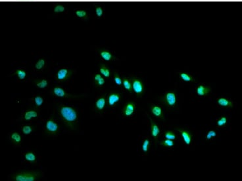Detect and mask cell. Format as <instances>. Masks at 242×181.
<instances>
[{
    "instance_id": "27",
    "label": "cell",
    "mask_w": 242,
    "mask_h": 181,
    "mask_svg": "<svg viewBox=\"0 0 242 181\" xmlns=\"http://www.w3.org/2000/svg\"><path fill=\"white\" fill-rule=\"evenodd\" d=\"M160 145L161 146H163L165 148H172L175 145V143L173 141H172V140L165 139L160 142Z\"/></svg>"
},
{
    "instance_id": "6",
    "label": "cell",
    "mask_w": 242,
    "mask_h": 181,
    "mask_svg": "<svg viewBox=\"0 0 242 181\" xmlns=\"http://www.w3.org/2000/svg\"><path fill=\"white\" fill-rule=\"evenodd\" d=\"M45 130L48 134L54 135V134H56L57 133L59 132L60 130V126L55 120L52 119H49L45 122Z\"/></svg>"
},
{
    "instance_id": "11",
    "label": "cell",
    "mask_w": 242,
    "mask_h": 181,
    "mask_svg": "<svg viewBox=\"0 0 242 181\" xmlns=\"http://www.w3.org/2000/svg\"><path fill=\"white\" fill-rule=\"evenodd\" d=\"M149 111L151 113V115L155 117L163 119H164V113L162 109H161L159 106H156V105L153 104L149 109Z\"/></svg>"
},
{
    "instance_id": "9",
    "label": "cell",
    "mask_w": 242,
    "mask_h": 181,
    "mask_svg": "<svg viewBox=\"0 0 242 181\" xmlns=\"http://www.w3.org/2000/svg\"><path fill=\"white\" fill-rule=\"evenodd\" d=\"M177 130L180 132L181 136L183 139L184 142L186 145H189L192 142V134L189 131L186 129H182V128H177Z\"/></svg>"
},
{
    "instance_id": "2",
    "label": "cell",
    "mask_w": 242,
    "mask_h": 181,
    "mask_svg": "<svg viewBox=\"0 0 242 181\" xmlns=\"http://www.w3.org/2000/svg\"><path fill=\"white\" fill-rule=\"evenodd\" d=\"M42 177V173L39 171L25 170L15 173L11 176L13 181H36Z\"/></svg>"
},
{
    "instance_id": "28",
    "label": "cell",
    "mask_w": 242,
    "mask_h": 181,
    "mask_svg": "<svg viewBox=\"0 0 242 181\" xmlns=\"http://www.w3.org/2000/svg\"><path fill=\"white\" fill-rule=\"evenodd\" d=\"M34 131V127L29 125H25L22 127V132L25 135H29Z\"/></svg>"
},
{
    "instance_id": "26",
    "label": "cell",
    "mask_w": 242,
    "mask_h": 181,
    "mask_svg": "<svg viewBox=\"0 0 242 181\" xmlns=\"http://www.w3.org/2000/svg\"><path fill=\"white\" fill-rule=\"evenodd\" d=\"M149 147H150V141L148 138H146L143 140V141L142 144V150L143 153H147Z\"/></svg>"
},
{
    "instance_id": "4",
    "label": "cell",
    "mask_w": 242,
    "mask_h": 181,
    "mask_svg": "<svg viewBox=\"0 0 242 181\" xmlns=\"http://www.w3.org/2000/svg\"><path fill=\"white\" fill-rule=\"evenodd\" d=\"M132 90L134 92L137 97H142L145 92V87L143 81L138 78H134L132 79Z\"/></svg>"
},
{
    "instance_id": "34",
    "label": "cell",
    "mask_w": 242,
    "mask_h": 181,
    "mask_svg": "<svg viewBox=\"0 0 242 181\" xmlns=\"http://www.w3.org/2000/svg\"><path fill=\"white\" fill-rule=\"evenodd\" d=\"M113 80H114V83H115V84L119 86H120L123 85V79H121V77H120V75L117 73H114V76H113Z\"/></svg>"
},
{
    "instance_id": "1",
    "label": "cell",
    "mask_w": 242,
    "mask_h": 181,
    "mask_svg": "<svg viewBox=\"0 0 242 181\" xmlns=\"http://www.w3.org/2000/svg\"><path fill=\"white\" fill-rule=\"evenodd\" d=\"M59 115L68 128L70 130L77 129L78 114L76 108L62 105L59 107Z\"/></svg>"
},
{
    "instance_id": "32",
    "label": "cell",
    "mask_w": 242,
    "mask_h": 181,
    "mask_svg": "<svg viewBox=\"0 0 242 181\" xmlns=\"http://www.w3.org/2000/svg\"><path fill=\"white\" fill-rule=\"evenodd\" d=\"M228 123V119L226 117H222L220 119H218L217 122H216V125L218 127H223L227 125Z\"/></svg>"
},
{
    "instance_id": "21",
    "label": "cell",
    "mask_w": 242,
    "mask_h": 181,
    "mask_svg": "<svg viewBox=\"0 0 242 181\" xmlns=\"http://www.w3.org/2000/svg\"><path fill=\"white\" fill-rule=\"evenodd\" d=\"M123 86H124V89L127 92H133V90H132V80L130 79L129 78L123 79Z\"/></svg>"
},
{
    "instance_id": "16",
    "label": "cell",
    "mask_w": 242,
    "mask_h": 181,
    "mask_svg": "<svg viewBox=\"0 0 242 181\" xmlns=\"http://www.w3.org/2000/svg\"><path fill=\"white\" fill-rule=\"evenodd\" d=\"M217 103L221 107L229 108L233 107V102L226 98H220L217 100Z\"/></svg>"
},
{
    "instance_id": "29",
    "label": "cell",
    "mask_w": 242,
    "mask_h": 181,
    "mask_svg": "<svg viewBox=\"0 0 242 181\" xmlns=\"http://www.w3.org/2000/svg\"><path fill=\"white\" fill-rule=\"evenodd\" d=\"M34 104H35L36 107L37 108H38L42 106V104L44 103V100L42 96H40V95H37L34 98Z\"/></svg>"
},
{
    "instance_id": "17",
    "label": "cell",
    "mask_w": 242,
    "mask_h": 181,
    "mask_svg": "<svg viewBox=\"0 0 242 181\" xmlns=\"http://www.w3.org/2000/svg\"><path fill=\"white\" fill-rule=\"evenodd\" d=\"M24 160L26 162L34 163L37 160V156L36 154L32 151H28L24 155Z\"/></svg>"
},
{
    "instance_id": "7",
    "label": "cell",
    "mask_w": 242,
    "mask_h": 181,
    "mask_svg": "<svg viewBox=\"0 0 242 181\" xmlns=\"http://www.w3.org/2000/svg\"><path fill=\"white\" fill-rule=\"evenodd\" d=\"M121 95L119 92H112L109 93L107 98V105L109 107H113L120 101Z\"/></svg>"
},
{
    "instance_id": "18",
    "label": "cell",
    "mask_w": 242,
    "mask_h": 181,
    "mask_svg": "<svg viewBox=\"0 0 242 181\" xmlns=\"http://www.w3.org/2000/svg\"><path fill=\"white\" fill-rule=\"evenodd\" d=\"M100 55L102 59L105 61H110L114 60V56L111 51L106 50H101L100 51Z\"/></svg>"
},
{
    "instance_id": "31",
    "label": "cell",
    "mask_w": 242,
    "mask_h": 181,
    "mask_svg": "<svg viewBox=\"0 0 242 181\" xmlns=\"http://www.w3.org/2000/svg\"><path fill=\"white\" fill-rule=\"evenodd\" d=\"M75 15L77 17L80 19H84L88 15L86 11L84 9H77L75 11Z\"/></svg>"
},
{
    "instance_id": "14",
    "label": "cell",
    "mask_w": 242,
    "mask_h": 181,
    "mask_svg": "<svg viewBox=\"0 0 242 181\" xmlns=\"http://www.w3.org/2000/svg\"><path fill=\"white\" fill-rule=\"evenodd\" d=\"M53 94L59 98H66L70 96L67 92L61 86H55L52 90Z\"/></svg>"
},
{
    "instance_id": "30",
    "label": "cell",
    "mask_w": 242,
    "mask_h": 181,
    "mask_svg": "<svg viewBox=\"0 0 242 181\" xmlns=\"http://www.w3.org/2000/svg\"><path fill=\"white\" fill-rule=\"evenodd\" d=\"M16 74L18 79L21 80L25 79V78L27 77L26 72L22 69H17L16 71Z\"/></svg>"
},
{
    "instance_id": "36",
    "label": "cell",
    "mask_w": 242,
    "mask_h": 181,
    "mask_svg": "<svg viewBox=\"0 0 242 181\" xmlns=\"http://www.w3.org/2000/svg\"><path fill=\"white\" fill-rule=\"evenodd\" d=\"M54 12L55 13H63L65 11V7L62 5H57L54 7Z\"/></svg>"
},
{
    "instance_id": "13",
    "label": "cell",
    "mask_w": 242,
    "mask_h": 181,
    "mask_svg": "<svg viewBox=\"0 0 242 181\" xmlns=\"http://www.w3.org/2000/svg\"><path fill=\"white\" fill-rule=\"evenodd\" d=\"M107 104V98L105 96H102L97 99L95 102V108L98 112H103Z\"/></svg>"
},
{
    "instance_id": "15",
    "label": "cell",
    "mask_w": 242,
    "mask_h": 181,
    "mask_svg": "<svg viewBox=\"0 0 242 181\" xmlns=\"http://www.w3.org/2000/svg\"><path fill=\"white\" fill-rule=\"evenodd\" d=\"M150 131H151V135L155 140H157L160 134V128L159 126L156 122L150 120Z\"/></svg>"
},
{
    "instance_id": "3",
    "label": "cell",
    "mask_w": 242,
    "mask_h": 181,
    "mask_svg": "<svg viewBox=\"0 0 242 181\" xmlns=\"http://www.w3.org/2000/svg\"><path fill=\"white\" fill-rule=\"evenodd\" d=\"M160 100L166 107H174L177 103V96L174 92H168L161 96Z\"/></svg>"
},
{
    "instance_id": "35",
    "label": "cell",
    "mask_w": 242,
    "mask_h": 181,
    "mask_svg": "<svg viewBox=\"0 0 242 181\" xmlns=\"http://www.w3.org/2000/svg\"><path fill=\"white\" fill-rule=\"evenodd\" d=\"M217 136V132L215 130H211L208 132H207L206 135V140L207 141H210L212 138H215Z\"/></svg>"
},
{
    "instance_id": "19",
    "label": "cell",
    "mask_w": 242,
    "mask_h": 181,
    "mask_svg": "<svg viewBox=\"0 0 242 181\" xmlns=\"http://www.w3.org/2000/svg\"><path fill=\"white\" fill-rule=\"evenodd\" d=\"M10 140L14 144L18 145L22 142V136L18 132H13L10 134Z\"/></svg>"
},
{
    "instance_id": "20",
    "label": "cell",
    "mask_w": 242,
    "mask_h": 181,
    "mask_svg": "<svg viewBox=\"0 0 242 181\" xmlns=\"http://www.w3.org/2000/svg\"><path fill=\"white\" fill-rule=\"evenodd\" d=\"M94 81L96 86L101 87L105 84V79L100 74H95L94 77Z\"/></svg>"
},
{
    "instance_id": "22",
    "label": "cell",
    "mask_w": 242,
    "mask_h": 181,
    "mask_svg": "<svg viewBox=\"0 0 242 181\" xmlns=\"http://www.w3.org/2000/svg\"><path fill=\"white\" fill-rule=\"evenodd\" d=\"M180 79L186 83H193L195 81V79L192 77L191 74H189L188 73L186 72H182L180 73Z\"/></svg>"
},
{
    "instance_id": "25",
    "label": "cell",
    "mask_w": 242,
    "mask_h": 181,
    "mask_svg": "<svg viewBox=\"0 0 242 181\" xmlns=\"http://www.w3.org/2000/svg\"><path fill=\"white\" fill-rule=\"evenodd\" d=\"M46 65V61L45 59L44 58H40L38 60V61L35 63V65H34V68H35L36 70L37 71H41L42 70Z\"/></svg>"
},
{
    "instance_id": "10",
    "label": "cell",
    "mask_w": 242,
    "mask_h": 181,
    "mask_svg": "<svg viewBox=\"0 0 242 181\" xmlns=\"http://www.w3.org/2000/svg\"><path fill=\"white\" fill-rule=\"evenodd\" d=\"M39 116V113L36 109H28L25 110V112L23 114V120L28 121L32 119H36Z\"/></svg>"
},
{
    "instance_id": "8",
    "label": "cell",
    "mask_w": 242,
    "mask_h": 181,
    "mask_svg": "<svg viewBox=\"0 0 242 181\" xmlns=\"http://www.w3.org/2000/svg\"><path fill=\"white\" fill-rule=\"evenodd\" d=\"M136 111V105L134 102H128L124 104L122 111V115L125 117H128L134 114Z\"/></svg>"
},
{
    "instance_id": "5",
    "label": "cell",
    "mask_w": 242,
    "mask_h": 181,
    "mask_svg": "<svg viewBox=\"0 0 242 181\" xmlns=\"http://www.w3.org/2000/svg\"><path fill=\"white\" fill-rule=\"evenodd\" d=\"M72 75V71L70 69L61 68L56 73V79L59 82H66L70 79Z\"/></svg>"
},
{
    "instance_id": "12",
    "label": "cell",
    "mask_w": 242,
    "mask_h": 181,
    "mask_svg": "<svg viewBox=\"0 0 242 181\" xmlns=\"http://www.w3.org/2000/svg\"><path fill=\"white\" fill-rule=\"evenodd\" d=\"M212 92V88L210 86H207L205 85H199L196 88V94L198 96L203 97L209 95Z\"/></svg>"
},
{
    "instance_id": "37",
    "label": "cell",
    "mask_w": 242,
    "mask_h": 181,
    "mask_svg": "<svg viewBox=\"0 0 242 181\" xmlns=\"http://www.w3.org/2000/svg\"><path fill=\"white\" fill-rule=\"evenodd\" d=\"M95 14L97 17H101L103 15V10L102 7H97L95 9Z\"/></svg>"
},
{
    "instance_id": "33",
    "label": "cell",
    "mask_w": 242,
    "mask_h": 181,
    "mask_svg": "<svg viewBox=\"0 0 242 181\" xmlns=\"http://www.w3.org/2000/svg\"><path fill=\"white\" fill-rule=\"evenodd\" d=\"M165 137L166 139L172 140V141H175L176 138V135L175 133L172 131H167L165 133Z\"/></svg>"
},
{
    "instance_id": "24",
    "label": "cell",
    "mask_w": 242,
    "mask_h": 181,
    "mask_svg": "<svg viewBox=\"0 0 242 181\" xmlns=\"http://www.w3.org/2000/svg\"><path fill=\"white\" fill-rule=\"evenodd\" d=\"M100 72L101 74L105 78L110 77L111 76V71L108 67H107L105 65H101L100 67Z\"/></svg>"
},
{
    "instance_id": "23",
    "label": "cell",
    "mask_w": 242,
    "mask_h": 181,
    "mask_svg": "<svg viewBox=\"0 0 242 181\" xmlns=\"http://www.w3.org/2000/svg\"><path fill=\"white\" fill-rule=\"evenodd\" d=\"M34 84H35L39 88H46L49 86V82L48 80L45 79H39L36 80L34 82Z\"/></svg>"
}]
</instances>
